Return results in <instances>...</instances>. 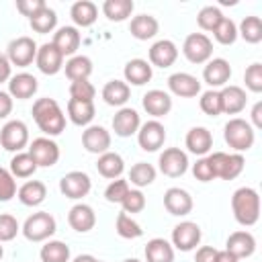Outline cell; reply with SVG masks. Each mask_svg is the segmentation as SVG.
Returning <instances> with one entry per match:
<instances>
[{"label": "cell", "mask_w": 262, "mask_h": 262, "mask_svg": "<svg viewBox=\"0 0 262 262\" xmlns=\"http://www.w3.org/2000/svg\"><path fill=\"white\" fill-rule=\"evenodd\" d=\"M20 231V225L14 215L10 213H0V244L12 242Z\"/></svg>", "instance_id": "c3c4849f"}, {"label": "cell", "mask_w": 262, "mask_h": 262, "mask_svg": "<svg viewBox=\"0 0 262 262\" xmlns=\"http://www.w3.org/2000/svg\"><path fill=\"white\" fill-rule=\"evenodd\" d=\"M29 25H31V29H33L35 33L47 35V33L55 31V27H57V12L45 4L37 14H33V16L29 18Z\"/></svg>", "instance_id": "f35d334b"}, {"label": "cell", "mask_w": 262, "mask_h": 262, "mask_svg": "<svg viewBox=\"0 0 262 262\" xmlns=\"http://www.w3.org/2000/svg\"><path fill=\"white\" fill-rule=\"evenodd\" d=\"M35 63H37V68H39L41 74L55 76L57 72L63 70V55L59 53V49L53 43H43V45L37 47Z\"/></svg>", "instance_id": "9a60e30c"}, {"label": "cell", "mask_w": 262, "mask_h": 262, "mask_svg": "<svg viewBox=\"0 0 262 262\" xmlns=\"http://www.w3.org/2000/svg\"><path fill=\"white\" fill-rule=\"evenodd\" d=\"M111 131L102 125H88L84 131H82V145L88 154H96V156H102L106 151H111Z\"/></svg>", "instance_id": "5bb4252c"}, {"label": "cell", "mask_w": 262, "mask_h": 262, "mask_svg": "<svg viewBox=\"0 0 262 262\" xmlns=\"http://www.w3.org/2000/svg\"><path fill=\"white\" fill-rule=\"evenodd\" d=\"M164 207L170 215L174 217H184L192 211L194 203H192V196L188 190L180 188V186H172L164 192Z\"/></svg>", "instance_id": "e0dca14e"}, {"label": "cell", "mask_w": 262, "mask_h": 262, "mask_svg": "<svg viewBox=\"0 0 262 262\" xmlns=\"http://www.w3.org/2000/svg\"><path fill=\"white\" fill-rule=\"evenodd\" d=\"M250 117H252V127H254V131L256 129H262V100H258L254 106H252V113H250Z\"/></svg>", "instance_id": "680465c9"}, {"label": "cell", "mask_w": 262, "mask_h": 262, "mask_svg": "<svg viewBox=\"0 0 262 262\" xmlns=\"http://www.w3.org/2000/svg\"><path fill=\"white\" fill-rule=\"evenodd\" d=\"M20 231L29 242H47L57 231V221L51 213L37 211L25 219Z\"/></svg>", "instance_id": "277c9868"}, {"label": "cell", "mask_w": 262, "mask_h": 262, "mask_svg": "<svg viewBox=\"0 0 262 262\" xmlns=\"http://www.w3.org/2000/svg\"><path fill=\"white\" fill-rule=\"evenodd\" d=\"M141 104H143V111L154 117V119H160V117H166L170 111H172V96L164 90H147L141 98Z\"/></svg>", "instance_id": "44dd1931"}, {"label": "cell", "mask_w": 262, "mask_h": 262, "mask_svg": "<svg viewBox=\"0 0 262 262\" xmlns=\"http://www.w3.org/2000/svg\"><path fill=\"white\" fill-rule=\"evenodd\" d=\"M199 106L205 115L209 117H219L221 115V96H219V90H207L201 94L199 98Z\"/></svg>", "instance_id": "bcb514c9"}, {"label": "cell", "mask_w": 262, "mask_h": 262, "mask_svg": "<svg viewBox=\"0 0 262 262\" xmlns=\"http://www.w3.org/2000/svg\"><path fill=\"white\" fill-rule=\"evenodd\" d=\"M201 237H203V231H201V225L194 223V221H180L178 225H174L172 229V248L180 250V252H190L194 250L199 244H201Z\"/></svg>", "instance_id": "9c48e42d"}, {"label": "cell", "mask_w": 262, "mask_h": 262, "mask_svg": "<svg viewBox=\"0 0 262 262\" xmlns=\"http://www.w3.org/2000/svg\"><path fill=\"white\" fill-rule=\"evenodd\" d=\"M80 41H82V37H80V31L76 29V27H59L55 33H53V39H51V43L59 49V53L66 57V55H76V51H78V47H80Z\"/></svg>", "instance_id": "83f0119b"}, {"label": "cell", "mask_w": 262, "mask_h": 262, "mask_svg": "<svg viewBox=\"0 0 262 262\" xmlns=\"http://www.w3.org/2000/svg\"><path fill=\"white\" fill-rule=\"evenodd\" d=\"M121 207L127 215L133 213H141L145 209V194L139 188H129V192L125 194V199L121 201Z\"/></svg>", "instance_id": "7dc6e473"}, {"label": "cell", "mask_w": 262, "mask_h": 262, "mask_svg": "<svg viewBox=\"0 0 262 262\" xmlns=\"http://www.w3.org/2000/svg\"><path fill=\"white\" fill-rule=\"evenodd\" d=\"M192 174H194V178L201 180V182H211V180H215V174H213V168H211L207 156L199 158V160L192 164Z\"/></svg>", "instance_id": "db71d44e"}, {"label": "cell", "mask_w": 262, "mask_h": 262, "mask_svg": "<svg viewBox=\"0 0 262 262\" xmlns=\"http://www.w3.org/2000/svg\"><path fill=\"white\" fill-rule=\"evenodd\" d=\"M221 18H223V12L219 10V6L209 4V6H203V8L199 10V14H196V25H199L203 31L213 33V29L221 23Z\"/></svg>", "instance_id": "ee69618b"}, {"label": "cell", "mask_w": 262, "mask_h": 262, "mask_svg": "<svg viewBox=\"0 0 262 262\" xmlns=\"http://www.w3.org/2000/svg\"><path fill=\"white\" fill-rule=\"evenodd\" d=\"M4 258V248H2V244H0V260Z\"/></svg>", "instance_id": "e7e4bbea"}, {"label": "cell", "mask_w": 262, "mask_h": 262, "mask_svg": "<svg viewBox=\"0 0 262 262\" xmlns=\"http://www.w3.org/2000/svg\"><path fill=\"white\" fill-rule=\"evenodd\" d=\"M90 188H92V180L82 170H72V172H68L59 178V192L66 199L78 201V199L86 196L90 192Z\"/></svg>", "instance_id": "8fae6325"}, {"label": "cell", "mask_w": 262, "mask_h": 262, "mask_svg": "<svg viewBox=\"0 0 262 262\" xmlns=\"http://www.w3.org/2000/svg\"><path fill=\"white\" fill-rule=\"evenodd\" d=\"M168 90L180 98H194L201 94V80L188 72H176L168 78Z\"/></svg>", "instance_id": "ac0fdd59"}, {"label": "cell", "mask_w": 262, "mask_h": 262, "mask_svg": "<svg viewBox=\"0 0 262 262\" xmlns=\"http://www.w3.org/2000/svg\"><path fill=\"white\" fill-rule=\"evenodd\" d=\"M66 76L76 82V80H88L92 74V59L88 55H72L66 66H63Z\"/></svg>", "instance_id": "74e56055"}, {"label": "cell", "mask_w": 262, "mask_h": 262, "mask_svg": "<svg viewBox=\"0 0 262 262\" xmlns=\"http://www.w3.org/2000/svg\"><path fill=\"white\" fill-rule=\"evenodd\" d=\"M10 72H12V66H10L8 57L0 53V84H2V82H8V80H10V76H12Z\"/></svg>", "instance_id": "91938a15"}, {"label": "cell", "mask_w": 262, "mask_h": 262, "mask_svg": "<svg viewBox=\"0 0 262 262\" xmlns=\"http://www.w3.org/2000/svg\"><path fill=\"white\" fill-rule=\"evenodd\" d=\"M211 168H213V174L215 178H221V180H233L237 178L242 172H244V166H246V160L242 154H225V151H213L207 156Z\"/></svg>", "instance_id": "5b68a950"}, {"label": "cell", "mask_w": 262, "mask_h": 262, "mask_svg": "<svg viewBox=\"0 0 262 262\" xmlns=\"http://www.w3.org/2000/svg\"><path fill=\"white\" fill-rule=\"evenodd\" d=\"M229 78H231V66H229L227 59H223V57H211L205 63L203 80H205V84L211 86V90H217V88L227 86Z\"/></svg>", "instance_id": "2e32d148"}, {"label": "cell", "mask_w": 262, "mask_h": 262, "mask_svg": "<svg viewBox=\"0 0 262 262\" xmlns=\"http://www.w3.org/2000/svg\"><path fill=\"white\" fill-rule=\"evenodd\" d=\"M39 258H41V262H70L72 252H70V246H68L66 242L47 239V242L41 246Z\"/></svg>", "instance_id": "d590c367"}, {"label": "cell", "mask_w": 262, "mask_h": 262, "mask_svg": "<svg viewBox=\"0 0 262 262\" xmlns=\"http://www.w3.org/2000/svg\"><path fill=\"white\" fill-rule=\"evenodd\" d=\"M43 6H45V0H16V10L23 16H29V18L33 14H37Z\"/></svg>", "instance_id": "11a10c76"}, {"label": "cell", "mask_w": 262, "mask_h": 262, "mask_svg": "<svg viewBox=\"0 0 262 262\" xmlns=\"http://www.w3.org/2000/svg\"><path fill=\"white\" fill-rule=\"evenodd\" d=\"M72 262H96V258H94L92 254H80V256H76Z\"/></svg>", "instance_id": "6125c7cd"}, {"label": "cell", "mask_w": 262, "mask_h": 262, "mask_svg": "<svg viewBox=\"0 0 262 262\" xmlns=\"http://www.w3.org/2000/svg\"><path fill=\"white\" fill-rule=\"evenodd\" d=\"M70 16H72L76 27H82V29L92 27L96 23V18H98V6L94 2H90V0H78V2L72 4Z\"/></svg>", "instance_id": "1f68e13d"}, {"label": "cell", "mask_w": 262, "mask_h": 262, "mask_svg": "<svg viewBox=\"0 0 262 262\" xmlns=\"http://www.w3.org/2000/svg\"><path fill=\"white\" fill-rule=\"evenodd\" d=\"M16 196L25 207H39L47 199V186L41 180H27L18 186Z\"/></svg>", "instance_id": "f546056e"}, {"label": "cell", "mask_w": 262, "mask_h": 262, "mask_svg": "<svg viewBox=\"0 0 262 262\" xmlns=\"http://www.w3.org/2000/svg\"><path fill=\"white\" fill-rule=\"evenodd\" d=\"M225 250L229 254H233L237 260L250 258L256 252V237L246 229H237V231L229 233V237L225 239Z\"/></svg>", "instance_id": "7402d4cb"}, {"label": "cell", "mask_w": 262, "mask_h": 262, "mask_svg": "<svg viewBox=\"0 0 262 262\" xmlns=\"http://www.w3.org/2000/svg\"><path fill=\"white\" fill-rule=\"evenodd\" d=\"M133 0H104L102 2V14L111 23H123L133 14Z\"/></svg>", "instance_id": "8d00e7d4"}, {"label": "cell", "mask_w": 262, "mask_h": 262, "mask_svg": "<svg viewBox=\"0 0 262 262\" xmlns=\"http://www.w3.org/2000/svg\"><path fill=\"white\" fill-rule=\"evenodd\" d=\"M182 53L190 63H207L213 57V41L205 33H190L182 43Z\"/></svg>", "instance_id": "52a82bcc"}, {"label": "cell", "mask_w": 262, "mask_h": 262, "mask_svg": "<svg viewBox=\"0 0 262 262\" xmlns=\"http://www.w3.org/2000/svg\"><path fill=\"white\" fill-rule=\"evenodd\" d=\"M244 82H246V88L250 92H262V63L260 61H254L246 68L244 72Z\"/></svg>", "instance_id": "681fc988"}, {"label": "cell", "mask_w": 262, "mask_h": 262, "mask_svg": "<svg viewBox=\"0 0 262 262\" xmlns=\"http://www.w3.org/2000/svg\"><path fill=\"white\" fill-rule=\"evenodd\" d=\"M37 43L33 41V37H16L8 43L6 47V57L10 61V66H16V68H27L35 61L37 57Z\"/></svg>", "instance_id": "ba28073f"}, {"label": "cell", "mask_w": 262, "mask_h": 262, "mask_svg": "<svg viewBox=\"0 0 262 262\" xmlns=\"http://www.w3.org/2000/svg\"><path fill=\"white\" fill-rule=\"evenodd\" d=\"M115 229H117V233H119L123 239H135V237H141V235H143L141 225H139L131 215H127L125 211H121V213L117 215Z\"/></svg>", "instance_id": "7bdbcfd3"}, {"label": "cell", "mask_w": 262, "mask_h": 262, "mask_svg": "<svg viewBox=\"0 0 262 262\" xmlns=\"http://www.w3.org/2000/svg\"><path fill=\"white\" fill-rule=\"evenodd\" d=\"M31 115H33L39 131H43L45 137H55V135L63 133V129H66V115L55 98H49V96L37 98L33 102Z\"/></svg>", "instance_id": "6da1fadb"}, {"label": "cell", "mask_w": 262, "mask_h": 262, "mask_svg": "<svg viewBox=\"0 0 262 262\" xmlns=\"http://www.w3.org/2000/svg\"><path fill=\"white\" fill-rule=\"evenodd\" d=\"M123 76H125V82L131 84V86H143L151 80L154 76V68L149 66L147 59H141V57H135V59H129L123 68Z\"/></svg>", "instance_id": "4316f807"}, {"label": "cell", "mask_w": 262, "mask_h": 262, "mask_svg": "<svg viewBox=\"0 0 262 262\" xmlns=\"http://www.w3.org/2000/svg\"><path fill=\"white\" fill-rule=\"evenodd\" d=\"M94 96H96V88L92 86V82H88V80H76V82L70 84V98L94 102Z\"/></svg>", "instance_id": "816d5d0a"}, {"label": "cell", "mask_w": 262, "mask_h": 262, "mask_svg": "<svg viewBox=\"0 0 262 262\" xmlns=\"http://www.w3.org/2000/svg\"><path fill=\"white\" fill-rule=\"evenodd\" d=\"M68 223H70V227H72L74 231H78V233H88V231L94 229V225H96V213H94V209H92L90 205L78 203V205H74V207L70 209V213H68Z\"/></svg>", "instance_id": "cb8c5ba5"}, {"label": "cell", "mask_w": 262, "mask_h": 262, "mask_svg": "<svg viewBox=\"0 0 262 262\" xmlns=\"http://www.w3.org/2000/svg\"><path fill=\"white\" fill-rule=\"evenodd\" d=\"M188 156L186 151H182L180 147H166L160 158H158V166H160V172L168 178H178L182 174H186L188 170Z\"/></svg>", "instance_id": "7c38bea8"}, {"label": "cell", "mask_w": 262, "mask_h": 262, "mask_svg": "<svg viewBox=\"0 0 262 262\" xmlns=\"http://www.w3.org/2000/svg\"><path fill=\"white\" fill-rule=\"evenodd\" d=\"M160 31V23L156 16L151 14H137L131 18L129 23V33L137 39V41H147V39H154Z\"/></svg>", "instance_id": "f1b7e54d"}, {"label": "cell", "mask_w": 262, "mask_h": 262, "mask_svg": "<svg viewBox=\"0 0 262 262\" xmlns=\"http://www.w3.org/2000/svg\"><path fill=\"white\" fill-rule=\"evenodd\" d=\"M215 262H239L233 254H229L227 250H217V256H215Z\"/></svg>", "instance_id": "94428289"}, {"label": "cell", "mask_w": 262, "mask_h": 262, "mask_svg": "<svg viewBox=\"0 0 262 262\" xmlns=\"http://www.w3.org/2000/svg\"><path fill=\"white\" fill-rule=\"evenodd\" d=\"M219 96H221V113H225V115H237L246 108L248 96L242 86L227 84L219 90Z\"/></svg>", "instance_id": "603a6c76"}, {"label": "cell", "mask_w": 262, "mask_h": 262, "mask_svg": "<svg viewBox=\"0 0 262 262\" xmlns=\"http://www.w3.org/2000/svg\"><path fill=\"white\" fill-rule=\"evenodd\" d=\"M29 145V127L20 119H10L0 129V147L12 154L23 151Z\"/></svg>", "instance_id": "8992f818"}, {"label": "cell", "mask_w": 262, "mask_h": 262, "mask_svg": "<svg viewBox=\"0 0 262 262\" xmlns=\"http://www.w3.org/2000/svg\"><path fill=\"white\" fill-rule=\"evenodd\" d=\"M131 96V88L125 80H108L102 88V98L108 106H125V102Z\"/></svg>", "instance_id": "836d02e7"}, {"label": "cell", "mask_w": 262, "mask_h": 262, "mask_svg": "<svg viewBox=\"0 0 262 262\" xmlns=\"http://www.w3.org/2000/svg\"><path fill=\"white\" fill-rule=\"evenodd\" d=\"M123 262H141V260H137V258H125Z\"/></svg>", "instance_id": "be15d7a7"}, {"label": "cell", "mask_w": 262, "mask_h": 262, "mask_svg": "<svg viewBox=\"0 0 262 262\" xmlns=\"http://www.w3.org/2000/svg\"><path fill=\"white\" fill-rule=\"evenodd\" d=\"M223 139L225 143L235 151V154H242V151H248L254 141H256V131L254 127L250 125V121L246 119H239V117H233L225 123L223 127Z\"/></svg>", "instance_id": "3957f363"}, {"label": "cell", "mask_w": 262, "mask_h": 262, "mask_svg": "<svg viewBox=\"0 0 262 262\" xmlns=\"http://www.w3.org/2000/svg\"><path fill=\"white\" fill-rule=\"evenodd\" d=\"M137 135V143L143 151H158L166 141V127L158 119H149L141 123Z\"/></svg>", "instance_id": "4fadbf2b"}, {"label": "cell", "mask_w": 262, "mask_h": 262, "mask_svg": "<svg viewBox=\"0 0 262 262\" xmlns=\"http://www.w3.org/2000/svg\"><path fill=\"white\" fill-rule=\"evenodd\" d=\"M39 88V82L33 74L29 72H20V74H14L10 76L8 80V94L16 100H27L31 98Z\"/></svg>", "instance_id": "d4e9b609"}, {"label": "cell", "mask_w": 262, "mask_h": 262, "mask_svg": "<svg viewBox=\"0 0 262 262\" xmlns=\"http://www.w3.org/2000/svg\"><path fill=\"white\" fill-rule=\"evenodd\" d=\"M96 262H102V260H96Z\"/></svg>", "instance_id": "03108f58"}, {"label": "cell", "mask_w": 262, "mask_h": 262, "mask_svg": "<svg viewBox=\"0 0 262 262\" xmlns=\"http://www.w3.org/2000/svg\"><path fill=\"white\" fill-rule=\"evenodd\" d=\"M12 196H16V180L10 170L0 166V203H8Z\"/></svg>", "instance_id": "f5cc1de1"}, {"label": "cell", "mask_w": 262, "mask_h": 262, "mask_svg": "<svg viewBox=\"0 0 262 262\" xmlns=\"http://www.w3.org/2000/svg\"><path fill=\"white\" fill-rule=\"evenodd\" d=\"M129 182L125 180V178H115V180H111L108 182V186L104 188V199L108 201V203H119L121 205V201L125 199V194L129 192Z\"/></svg>", "instance_id": "f907efd6"}, {"label": "cell", "mask_w": 262, "mask_h": 262, "mask_svg": "<svg viewBox=\"0 0 262 262\" xmlns=\"http://www.w3.org/2000/svg\"><path fill=\"white\" fill-rule=\"evenodd\" d=\"M96 170L102 178L106 180H115V178H121V174L125 172V162L121 158V154L117 151H106L102 156H98L96 160Z\"/></svg>", "instance_id": "4dcf8cb0"}, {"label": "cell", "mask_w": 262, "mask_h": 262, "mask_svg": "<svg viewBox=\"0 0 262 262\" xmlns=\"http://www.w3.org/2000/svg\"><path fill=\"white\" fill-rule=\"evenodd\" d=\"M217 250L213 246H201L194 254V262H215Z\"/></svg>", "instance_id": "9f6ffc18"}, {"label": "cell", "mask_w": 262, "mask_h": 262, "mask_svg": "<svg viewBox=\"0 0 262 262\" xmlns=\"http://www.w3.org/2000/svg\"><path fill=\"white\" fill-rule=\"evenodd\" d=\"M184 145L190 154L203 158L213 147V133L207 127H192V129H188V133L184 137Z\"/></svg>", "instance_id": "484cf974"}, {"label": "cell", "mask_w": 262, "mask_h": 262, "mask_svg": "<svg viewBox=\"0 0 262 262\" xmlns=\"http://www.w3.org/2000/svg\"><path fill=\"white\" fill-rule=\"evenodd\" d=\"M12 96L4 90H0V119H6L12 113Z\"/></svg>", "instance_id": "6f0895ef"}, {"label": "cell", "mask_w": 262, "mask_h": 262, "mask_svg": "<svg viewBox=\"0 0 262 262\" xmlns=\"http://www.w3.org/2000/svg\"><path fill=\"white\" fill-rule=\"evenodd\" d=\"M94 102L90 100H76V98H70L68 100V117L74 125L78 127H88L94 119Z\"/></svg>", "instance_id": "d6a6232c"}, {"label": "cell", "mask_w": 262, "mask_h": 262, "mask_svg": "<svg viewBox=\"0 0 262 262\" xmlns=\"http://www.w3.org/2000/svg\"><path fill=\"white\" fill-rule=\"evenodd\" d=\"M147 57H149V66L151 68L156 66V68H162L164 70V68L174 66V61L178 59V47L170 39H160V41H156L149 47Z\"/></svg>", "instance_id": "d6986e66"}, {"label": "cell", "mask_w": 262, "mask_h": 262, "mask_svg": "<svg viewBox=\"0 0 262 262\" xmlns=\"http://www.w3.org/2000/svg\"><path fill=\"white\" fill-rule=\"evenodd\" d=\"M145 262H174V248L164 237H154L145 244Z\"/></svg>", "instance_id": "e575fe53"}, {"label": "cell", "mask_w": 262, "mask_h": 262, "mask_svg": "<svg viewBox=\"0 0 262 262\" xmlns=\"http://www.w3.org/2000/svg\"><path fill=\"white\" fill-rule=\"evenodd\" d=\"M10 174L14 178H31L37 172V164L29 151H18L10 158Z\"/></svg>", "instance_id": "ab89813d"}, {"label": "cell", "mask_w": 262, "mask_h": 262, "mask_svg": "<svg viewBox=\"0 0 262 262\" xmlns=\"http://www.w3.org/2000/svg\"><path fill=\"white\" fill-rule=\"evenodd\" d=\"M231 211L239 225L252 227L260 219V194L252 186H242L231 194Z\"/></svg>", "instance_id": "7a4b0ae2"}, {"label": "cell", "mask_w": 262, "mask_h": 262, "mask_svg": "<svg viewBox=\"0 0 262 262\" xmlns=\"http://www.w3.org/2000/svg\"><path fill=\"white\" fill-rule=\"evenodd\" d=\"M29 154L37 168H51L59 162V145L51 137H37L29 143Z\"/></svg>", "instance_id": "30bf717a"}, {"label": "cell", "mask_w": 262, "mask_h": 262, "mask_svg": "<svg viewBox=\"0 0 262 262\" xmlns=\"http://www.w3.org/2000/svg\"><path fill=\"white\" fill-rule=\"evenodd\" d=\"M156 174H158V172H156V168H154L151 164H147V162H137V164L131 166L127 182H131L133 186H137V188L141 190V188L149 186V184L156 180Z\"/></svg>", "instance_id": "60d3db41"}, {"label": "cell", "mask_w": 262, "mask_h": 262, "mask_svg": "<svg viewBox=\"0 0 262 262\" xmlns=\"http://www.w3.org/2000/svg\"><path fill=\"white\" fill-rule=\"evenodd\" d=\"M213 37H215V41L221 43V45H233L235 39H237V25H235L231 18L223 16L221 23L213 29Z\"/></svg>", "instance_id": "f6af8a7d"}, {"label": "cell", "mask_w": 262, "mask_h": 262, "mask_svg": "<svg viewBox=\"0 0 262 262\" xmlns=\"http://www.w3.org/2000/svg\"><path fill=\"white\" fill-rule=\"evenodd\" d=\"M237 37H242L246 43H252V45L260 43L262 41V20H260V16H254V14L244 16V20L237 27Z\"/></svg>", "instance_id": "b9f144b4"}, {"label": "cell", "mask_w": 262, "mask_h": 262, "mask_svg": "<svg viewBox=\"0 0 262 262\" xmlns=\"http://www.w3.org/2000/svg\"><path fill=\"white\" fill-rule=\"evenodd\" d=\"M139 127H141L139 113L131 106H121L113 117V131L119 137H131L139 131Z\"/></svg>", "instance_id": "ffe728a7"}]
</instances>
